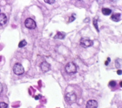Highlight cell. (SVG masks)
Masks as SVG:
<instances>
[{
    "mask_svg": "<svg viewBox=\"0 0 122 108\" xmlns=\"http://www.w3.org/2000/svg\"><path fill=\"white\" fill-rule=\"evenodd\" d=\"M117 74H118V75H121L122 74V70H118L117 71Z\"/></svg>",
    "mask_w": 122,
    "mask_h": 108,
    "instance_id": "44dd1931",
    "label": "cell"
},
{
    "mask_svg": "<svg viewBox=\"0 0 122 108\" xmlns=\"http://www.w3.org/2000/svg\"><path fill=\"white\" fill-rule=\"evenodd\" d=\"M0 11H1V10H0Z\"/></svg>",
    "mask_w": 122,
    "mask_h": 108,
    "instance_id": "603a6c76",
    "label": "cell"
},
{
    "mask_svg": "<svg viewBox=\"0 0 122 108\" xmlns=\"http://www.w3.org/2000/svg\"><path fill=\"white\" fill-rule=\"evenodd\" d=\"M24 24H25L26 28L30 29V30H33L36 27V23L35 21L31 18H27L25 21Z\"/></svg>",
    "mask_w": 122,
    "mask_h": 108,
    "instance_id": "277c9868",
    "label": "cell"
},
{
    "mask_svg": "<svg viewBox=\"0 0 122 108\" xmlns=\"http://www.w3.org/2000/svg\"><path fill=\"white\" fill-rule=\"evenodd\" d=\"M115 66L117 68H120L122 67V60L117 59L115 60Z\"/></svg>",
    "mask_w": 122,
    "mask_h": 108,
    "instance_id": "7c38bea8",
    "label": "cell"
},
{
    "mask_svg": "<svg viewBox=\"0 0 122 108\" xmlns=\"http://www.w3.org/2000/svg\"><path fill=\"white\" fill-rule=\"evenodd\" d=\"M45 2L46 3H49L50 5H52V4L55 3V1H54V0H52V1H45Z\"/></svg>",
    "mask_w": 122,
    "mask_h": 108,
    "instance_id": "e0dca14e",
    "label": "cell"
},
{
    "mask_svg": "<svg viewBox=\"0 0 122 108\" xmlns=\"http://www.w3.org/2000/svg\"><path fill=\"white\" fill-rule=\"evenodd\" d=\"M8 18L5 14H0V25H5L7 23Z\"/></svg>",
    "mask_w": 122,
    "mask_h": 108,
    "instance_id": "ba28073f",
    "label": "cell"
},
{
    "mask_svg": "<svg viewBox=\"0 0 122 108\" xmlns=\"http://www.w3.org/2000/svg\"><path fill=\"white\" fill-rule=\"evenodd\" d=\"M66 99L69 104H72L76 102V95L74 93H68L66 95Z\"/></svg>",
    "mask_w": 122,
    "mask_h": 108,
    "instance_id": "5b68a950",
    "label": "cell"
},
{
    "mask_svg": "<svg viewBox=\"0 0 122 108\" xmlns=\"http://www.w3.org/2000/svg\"><path fill=\"white\" fill-rule=\"evenodd\" d=\"M41 70L43 73H46L51 70V65L47 61H43L41 64Z\"/></svg>",
    "mask_w": 122,
    "mask_h": 108,
    "instance_id": "8992f818",
    "label": "cell"
},
{
    "mask_svg": "<svg viewBox=\"0 0 122 108\" xmlns=\"http://www.w3.org/2000/svg\"><path fill=\"white\" fill-rule=\"evenodd\" d=\"M75 19V18L74 17L73 15H71V16L70 17V19H69V20H69V22H73Z\"/></svg>",
    "mask_w": 122,
    "mask_h": 108,
    "instance_id": "ac0fdd59",
    "label": "cell"
},
{
    "mask_svg": "<svg viewBox=\"0 0 122 108\" xmlns=\"http://www.w3.org/2000/svg\"><path fill=\"white\" fill-rule=\"evenodd\" d=\"M65 70L68 74H74L77 71V68L74 63L69 62L66 65L65 67Z\"/></svg>",
    "mask_w": 122,
    "mask_h": 108,
    "instance_id": "6da1fadb",
    "label": "cell"
},
{
    "mask_svg": "<svg viewBox=\"0 0 122 108\" xmlns=\"http://www.w3.org/2000/svg\"><path fill=\"white\" fill-rule=\"evenodd\" d=\"M24 68L23 66L19 63H15L13 66V72L14 74L17 75H22L24 73Z\"/></svg>",
    "mask_w": 122,
    "mask_h": 108,
    "instance_id": "7a4b0ae2",
    "label": "cell"
},
{
    "mask_svg": "<svg viewBox=\"0 0 122 108\" xmlns=\"http://www.w3.org/2000/svg\"><path fill=\"white\" fill-rule=\"evenodd\" d=\"M3 92V85L1 83H0V93Z\"/></svg>",
    "mask_w": 122,
    "mask_h": 108,
    "instance_id": "ffe728a7",
    "label": "cell"
},
{
    "mask_svg": "<svg viewBox=\"0 0 122 108\" xmlns=\"http://www.w3.org/2000/svg\"><path fill=\"white\" fill-rule=\"evenodd\" d=\"M8 105L5 102H0V108H7Z\"/></svg>",
    "mask_w": 122,
    "mask_h": 108,
    "instance_id": "9a60e30c",
    "label": "cell"
},
{
    "mask_svg": "<svg viewBox=\"0 0 122 108\" xmlns=\"http://www.w3.org/2000/svg\"><path fill=\"white\" fill-rule=\"evenodd\" d=\"M27 41L24 39V40L21 41L19 42V47H20V48L24 47H25V46H27Z\"/></svg>",
    "mask_w": 122,
    "mask_h": 108,
    "instance_id": "4fadbf2b",
    "label": "cell"
},
{
    "mask_svg": "<svg viewBox=\"0 0 122 108\" xmlns=\"http://www.w3.org/2000/svg\"><path fill=\"white\" fill-rule=\"evenodd\" d=\"M93 24H94V26L95 27V28L96 29L97 31L99 32V28H98V25H97V19H94V22H93Z\"/></svg>",
    "mask_w": 122,
    "mask_h": 108,
    "instance_id": "5bb4252c",
    "label": "cell"
},
{
    "mask_svg": "<svg viewBox=\"0 0 122 108\" xmlns=\"http://www.w3.org/2000/svg\"><path fill=\"white\" fill-rule=\"evenodd\" d=\"M122 14L120 13H117L114 14L111 16V20L114 22H119L121 20V16Z\"/></svg>",
    "mask_w": 122,
    "mask_h": 108,
    "instance_id": "9c48e42d",
    "label": "cell"
},
{
    "mask_svg": "<svg viewBox=\"0 0 122 108\" xmlns=\"http://www.w3.org/2000/svg\"><path fill=\"white\" fill-rule=\"evenodd\" d=\"M109 62H110V58H107V61H106V63H105V65H106V66H107L108 65H109Z\"/></svg>",
    "mask_w": 122,
    "mask_h": 108,
    "instance_id": "d6986e66",
    "label": "cell"
},
{
    "mask_svg": "<svg viewBox=\"0 0 122 108\" xmlns=\"http://www.w3.org/2000/svg\"><path fill=\"white\" fill-rule=\"evenodd\" d=\"M102 13L104 15H109L112 13V10L109 8H104L102 9Z\"/></svg>",
    "mask_w": 122,
    "mask_h": 108,
    "instance_id": "30bf717a",
    "label": "cell"
},
{
    "mask_svg": "<svg viewBox=\"0 0 122 108\" xmlns=\"http://www.w3.org/2000/svg\"><path fill=\"white\" fill-rule=\"evenodd\" d=\"M80 44L83 47H89L94 44V41L89 38H82L80 41Z\"/></svg>",
    "mask_w": 122,
    "mask_h": 108,
    "instance_id": "3957f363",
    "label": "cell"
},
{
    "mask_svg": "<svg viewBox=\"0 0 122 108\" xmlns=\"http://www.w3.org/2000/svg\"><path fill=\"white\" fill-rule=\"evenodd\" d=\"M120 86H121V87H122V81L120 82Z\"/></svg>",
    "mask_w": 122,
    "mask_h": 108,
    "instance_id": "7402d4cb",
    "label": "cell"
},
{
    "mask_svg": "<svg viewBox=\"0 0 122 108\" xmlns=\"http://www.w3.org/2000/svg\"><path fill=\"white\" fill-rule=\"evenodd\" d=\"M109 85L112 87H113L115 86L116 85V82L114 81V80H111V81L109 82Z\"/></svg>",
    "mask_w": 122,
    "mask_h": 108,
    "instance_id": "2e32d148",
    "label": "cell"
},
{
    "mask_svg": "<svg viewBox=\"0 0 122 108\" xmlns=\"http://www.w3.org/2000/svg\"><path fill=\"white\" fill-rule=\"evenodd\" d=\"M66 36V34L62 32H58L57 33V34H56V36L54 37V39H64Z\"/></svg>",
    "mask_w": 122,
    "mask_h": 108,
    "instance_id": "8fae6325",
    "label": "cell"
},
{
    "mask_svg": "<svg viewBox=\"0 0 122 108\" xmlns=\"http://www.w3.org/2000/svg\"><path fill=\"white\" fill-rule=\"evenodd\" d=\"M86 107V108H97L98 103L97 102V101L94 99H90L87 102Z\"/></svg>",
    "mask_w": 122,
    "mask_h": 108,
    "instance_id": "52a82bcc",
    "label": "cell"
}]
</instances>
